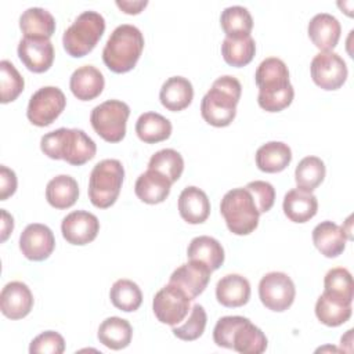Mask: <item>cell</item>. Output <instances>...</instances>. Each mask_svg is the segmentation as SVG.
<instances>
[{"label":"cell","instance_id":"obj_1","mask_svg":"<svg viewBox=\"0 0 354 354\" xmlns=\"http://www.w3.org/2000/svg\"><path fill=\"white\" fill-rule=\"evenodd\" d=\"M254 82L259 87L257 102L267 112H279L288 108L295 97L293 86L289 80L286 64L268 57L260 62L254 73Z\"/></svg>","mask_w":354,"mask_h":354},{"label":"cell","instance_id":"obj_2","mask_svg":"<svg viewBox=\"0 0 354 354\" xmlns=\"http://www.w3.org/2000/svg\"><path fill=\"white\" fill-rule=\"evenodd\" d=\"M40 149L51 159L82 166L95 156L97 145L83 130L61 127L41 137Z\"/></svg>","mask_w":354,"mask_h":354},{"label":"cell","instance_id":"obj_3","mask_svg":"<svg viewBox=\"0 0 354 354\" xmlns=\"http://www.w3.org/2000/svg\"><path fill=\"white\" fill-rule=\"evenodd\" d=\"M241 93L242 86L236 77L224 75L216 79L201 102V115L205 122L214 127L228 126L236 115Z\"/></svg>","mask_w":354,"mask_h":354},{"label":"cell","instance_id":"obj_4","mask_svg":"<svg viewBox=\"0 0 354 354\" xmlns=\"http://www.w3.org/2000/svg\"><path fill=\"white\" fill-rule=\"evenodd\" d=\"M144 50V36L141 30L130 24L119 25L108 37L102 50V61L115 73L131 71Z\"/></svg>","mask_w":354,"mask_h":354},{"label":"cell","instance_id":"obj_5","mask_svg":"<svg viewBox=\"0 0 354 354\" xmlns=\"http://www.w3.org/2000/svg\"><path fill=\"white\" fill-rule=\"evenodd\" d=\"M220 212L228 230L235 235H248L259 225L260 213L246 188H232L221 199Z\"/></svg>","mask_w":354,"mask_h":354},{"label":"cell","instance_id":"obj_6","mask_svg":"<svg viewBox=\"0 0 354 354\" xmlns=\"http://www.w3.org/2000/svg\"><path fill=\"white\" fill-rule=\"evenodd\" d=\"M105 30V19L97 11H83L64 32L65 51L75 58L87 55L94 50Z\"/></svg>","mask_w":354,"mask_h":354},{"label":"cell","instance_id":"obj_7","mask_svg":"<svg viewBox=\"0 0 354 354\" xmlns=\"http://www.w3.org/2000/svg\"><path fill=\"white\" fill-rule=\"evenodd\" d=\"M124 169L118 159H104L98 162L88 178V198L95 207H111L119 194L123 184Z\"/></svg>","mask_w":354,"mask_h":354},{"label":"cell","instance_id":"obj_8","mask_svg":"<svg viewBox=\"0 0 354 354\" xmlns=\"http://www.w3.org/2000/svg\"><path fill=\"white\" fill-rule=\"evenodd\" d=\"M130 106L119 100H108L94 106L90 123L94 131L108 142H119L126 134Z\"/></svg>","mask_w":354,"mask_h":354},{"label":"cell","instance_id":"obj_9","mask_svg":"<svg viewBox=\"0 0 354 354\" xmlns=\"http://www.w3.org/2000/svg\"><path fill=\"white\" fill-rule=\"evenodd\" d=\"M65 105L66 98L61 88L55 86H44L32 94L26 116L32 124L46 127L62 113Z\"/></svg>","mask_w":354,"mask_h":354},{"label":"cell","instance_id":"obj_10","mask_svg":"<svg viewBox=\"0 0 354 354\" xmlns=\"http://www.w3.org/2000/svg\"><path fill=\"white\" fill-rule=\"evenodd\" d=\"M152 310L159 322L174 326L191 311V299L181 288L167 283L155 295Z\"/></svg>","mask_w":354,"mask_h":354},{"label":"cell","instance_id":"obj_11","mask_svg":"<svg viewBox=\"0 0 354 354\" xmlns=\"http://www.w3.org/2000/svg\"><path fill=\"white\" fill-rule=\"evenodd\" d=\"M296 288L290 277L285 272L272 271L266 274L259 283V297L264 307L271 311H285L295 300Z\"/></svg>","mask_w":354,"mask_h":354},{"label":"cell","instance_id":"obj_12","mask_svg":"<svg viewBox=\"0 0 354 354\" xmlns=\"http://www.w3.org/2000/svg\"><path fill=\"white\" fill-rule=\"evenodd\" d=\"M314 83L324 90H337L347 79V65L343 58L333 51L318 53L310 65Z\"/></svg>","mask_w":354,"mask_h":354},{"label":"cell","instance_id":"obj_13","mask_svg":"<svg viewBox=\"0 0 354 354\" xmlns=\"http://www.w3.org/2000/svg\"><path fill=\"white\" fill-rule=\"evenodd\" d=\"M17 51L21 62L35 73L48 71L54 61V46L47 37L24 36Z\"/></svg>","mask_w":354,"mask_h":354},{"label":"cell","instance_id":"obj_14","mask_svg":"<svg viewBox=\"0 0 354 354\" xmlns=\"http://www.w3.org/2000/svg\"><path fill=\"white\" fill-rule=\"evenodd\" d=\"M100 221L95 214L86 210H75L66 214L61 223L64 239L71 245H87L97 238Z\"/></svg>","mask_w":354,"mask_h":354},{"label":"cell","instance_id":"obj_15","mask_svg":"<svg viewBox=\"0 0 354 354\" xmlns=\"http://www.w3.org/2000/svg\"><path fill=\"white\" fill-rule=\"evenodd\" d=\"M54 248V234L46 224H29L19 236V249L22 254L32 261L46 260L53 253Z\"/></svg>","mask_w":354,"mask_h":354},{"label":"cell","instance_id":"obj_16","mask_svg":"<svg viewBox=\"0 0 354 354\" xmlns=\"http://www.w3.org/2000/svg\"><path fill=\"white\" fill-rule=\"evenodd\" d=\"M212 272L213 271L206 264L196 260H189L171 272L169 283L181 288L189 296V299L194 300L206 289Z\"/></svg>","mask_w":354,"mask_h":354},{"label":"cell","instance_id":"obj_17","mask_svg":"<svg viewBox=\"0 0 354 354\" xmlns=\"http://www.w3.org/2000/svg\"><path fill=\"white\" fill-rule=\"evenodd\" d=\"M33 307V295L26 283L21 281L8 282L0 293V310L10 319L26 317Z\"/></svg>","mask_w":354,"mask_h":354},{"label":"cell","instance_id":"obj_18","mask_svg":"<svg viewBox=\"0 0 354 354\" xmlns=\"http://www.w3.org/2000/svg\"><path fill=\"white\" fill-rule=\"evenodd\" d=\"M230 348L242 354H261L267 348V337L249 318L239 315L231 335Z\"/></svg>","mask_w":354,"mask_h":354},{"label":"cell","instance_id":"obj_19","mask_svg":"<svg viewBox=\"0 0 354 354\" xmlns=\"http://www.w3.org/2000/svg\"><path fill=\"white\" fill-rule=\"evenodd\" d=\"M307 32L317 48L321 51H330L336 47L340 39L342 26L337 18L332 14L319 12L310 19Z\"/></svg>","mask_w":354,"mask_h":354},{"label":"cell","instance_id":"obj_20","mask_svg":"<svg viewBox=\"0 0 354 354\" xmlns=\"http://www.w3.org/2000/svg\"><path fill=\"white\" fill-rule=\"evenodd\" d=\"M347 239L348 236L344 228L329 220L321 221L313 230V242L315 248L321 254L329 259L343 253Z\"/></svg>","mask_w":354,"mask_h":354},{"label":"cell","instance_id":"obj_21","mask_svg":"<svg viewBox=\"0 0 354 354\" xmlns=\"http://www.w3.org/2000/svg\"><path fill=\"white\" fill-rule=\"evenodd\" d=\"M105 86L104 75L93 65H83L73 71L69 88L72 94L80 101H90L97 98Z\"/></svg>","mask_w":354,"mask_h":354},{"label":"cell","instance_id":"obj_22","mask_svg":"<svg viewBox=\"0 0 354 354\" xmlns=\"http://www.w3.org/2000/svg\"><path fill=\"white\" fill-rule=\"evenodd\" d=\"M178 212L188 224H201L210 214V202L205 191L198 187H185L178 196Z\"/></svg>","mask_w":354,"mask_h":354},{"label":"cell","instance_id":"obj_23","mask_svg":"<svg viewBox=\"0 0 354 354\" xmlns=\"http://www.w3.org/2000/svg\"><path fill=\"white\" fill-rule=\"evenodd\" d=\"M170 188L171 181L165 174L148 169L138 176L134 185V192L137 198L144 203L156 205L169 196Z\"/></svg>","mask_w":354,"mask_h":354},{"label":"cell","instance_id":"obj_24","mask_svg":"<svg viewBox=\"0 0 354 354\" xmlns=\"http://www.w3.org/2000/svg\"><path fill=\"white\" fill-rule=\"evenodd\" d=\"M282 207L290 221L306 223L317 214L318 201L313 192L293 188L285 194Z\"/></svg>","mask_w":354,"mask_h":354},{"label":"cell","instance_id":"obj_25","mask_svg":"<svg viewBox=\"0 0 354 354\" xmlns=\"http://www.w3.org/2000/svg\"><path fill=\"white\" fill-rule=\"evenodd\" d=\"M217 301L224 307H241L250 299V283L239 274H227L216 285Z\"/></svg>","mask_w":354,"mask_h":354},{"label":"cell","instance_id":"obj_26","mask_svg":"<svg viewBox=\"0 0 354 354\" xmlns=\"http://www.w3.org/2000/svg\"><path fill=\"white\" fill-rule=\"evenodd\" d=\"M194 98V87L187 77L171 76L160 87L159 100L162 105L171 111L178 112L185 109Z\"/></svg>","mask_w":354,"mask_h":354},{"label":"cell","instance_id":"obj_27","mask_svg":"<svg viewBox=\"0 0 354 354\" xmlns=\"http://www.w3.org/2000/svg\"><path fill=\"white\" fill-rule=\"evenodd\" d=\"M351 313L353 308L350 301L326 292H322L315 303V315L326 326L335 328L347 322Z\"/></svg>","mask_w":354,"mask_h":354},{"label":"cell","instance_id":"obj_28","mask_svg":"<svg viewBox=\"0 0 354 354\" xmlns=\"http://www.w3.org/2000/svg\"><path fill=\"white\" fill-rule=\"evenodd\" d=\"M188 260H196L206 264L212 271L218 270L224 263V249L221 243L209 235L195 236L187 249Z\"/></svg>","mask_w":354,"mask_h":354},{"label":"cell","instance_id":"obj_29","mask_svg":"<svg viewBox=\"0 0 354 354\" xmlns=\"http://www.w3.org/2000/svg\"><path fill=\"white\" fill-rule=\"evenodd\" d=\"M292 160V151L288 144L270 141L256 151V166L264 173H279Z\"/></svg>","mask_w":354,"mask_h":354},{"label":"cell","instance_id":"obj_30","mask_svg":"<svg viewBox=\"0 0 354 354\" xmlns=\"http://www.w3.org/2000/svg\"><path fill=\"white\" fill-rule=\"evenodd\" d=\"M79 198L77 181L68 176L59 174L51 178L46 187V199L55 209H68Z\"/></svg>","mask_w":354,"mask_h":354},{"label":"cell","instance_id":"obj_31","mask_svg":"<svg viewBox=\"0 0 354 354\" xmlns=\"http://www.w3.org/2000/svg\"><path fill=\"white\" fill-rule=\"evenodd\" d=\"M98 340L111 350H122L131 342L133 328L127 319L120 317H109L104 319L98 328Z\"/></svg>","mask_w":354,"mask_h":354},{"label":"cell","instance_id":"obj_32","mask_svg":"<svg viewBox=\"0 0 354 354\" xmlns=\"http://www.w3.org/2000/svg\"><path fill=\"white\" fill-rule=\"evenodd\" d=\"M19 28L24 36L50 39L55 32V19L47 10L30 7L19 17Z\"/></svg>","mask_w":354,"mask_h":354},{"label":"cell","instance_id":"obj_33","mask_svg":"<svg viewBox=\"0 0 354 354\" xmlns=\"http://www.w3.org/2000/svg\"><path fill=\"white\" fill-rule=\"evenodd\" d=\"M136 133L147 144L160 142L170 137L171 123L160 113L144 112L136 122Z\"/></svg>","mask_w":354,"mask_h":354},{"label":"cell","instance_id":"obj_34","mask_svg":"<svg viewBox=\"0 0 354 354\" xmlns=\"http://www.w3.org/2000/svg\"><path fill=\"white\" fill-rule=\"evenodd\" d=\"M256 53V43L254 39L248 36L241 37H227L223 40L221 44V55L224 61L235 68H241L248 65Z\"/></svg>","mask_w":354,"mask_h":354},{"label":"cell","instance_id":"obj_35","mask_svg":"<svg viewBox=\"0 0 354 354\" xmlns=\"http://www.w3.org/2000/svg\"><path fill=\"white\" fill-rule=\"evenodd\" d=\"M220 25L227 37L248 36L253 28V18L242 6L227 7L220 17Z\"/></svg>","mask_w":354,"mask_h":354},{"label":"cell","instance_id":"obj_36","mask_svg":"<svg viewBox=\"0 0 354 354\" xmlns=\"http://www.w3.org/2000/svg\"><path fill=\"white\" fill-rule=\"evenodd\" d=\"M325 163L318 156L303 158L295 170L297 188L313 192L325 178Z\"/></svg>","mask_w":354,"mask_h":354},{"label":"cell","instance_id":"obj_37","mask_svg":"<svg viewBox=\"0 0 354 354\" xmlns=\"http://www.w3.org/2000/svg\"><path fill=\"white\" fill-rule=\"evenodd\" d=\"M112 304L126 313L138 310L142 301V292L140 286L130 279H118L109 292Z\"/></svg>","mask_w":354,"mask_h":354},{"label":"cell","instance_id":"obj_38","mask_svg":"<svg viewBox=\"0 0 354 354\" xmlns=\"http://www.w3.org/2000/svg\"><path fill=\"white\" fill-rule=\"evenodd\" d=\"M148 169L156 170L162 174H165L171 184L176 183L184 170V159L180 152L171 148H165L158 152H155L149 162H148Z\"/></svg>","mask_w":354,"mask_h":354},{"label":"cell","instance_id":"obj_39","mask_svg":"<svg viewBox=\"0 0 354 354\" xmlns=\"http://www.w3.org/2000/svg\"><path fill=\"white\" fill-rule=\"evenodd\" d=\"M324 292L353 303L354 285L350 271L343 267L330 268L324 278Z\"/></svg>","mask_w":354,"mask_h":354},{"label":"cell","instance_id":"obj_40","mask_svg":"<svg viewBox=\"0 0 354 354\" xmlns=\"http://www.w3.org/2000/svg\"><path fill=\"white\" fill-rule=\"evenodd\" d=\"M25 82L17 68L7 59L0 62V101L1 104L11 102L24 91Z\"/></svg>","mask_w":354,"mask_h":354},{"label":"cell","instance_id":"obj_41","mask_svg":"<svg viewBox=\"0 0 354 354\" xmlns=\"http://www.w3.org/2000/svg\"><path fill=\"white\" fill-rule=\"evenodd\" d=\"M206 322H207V315L205 308L201 304H194L191 307V313L185 319V322L177 326L174 325L171 332L176 337L181 340L192 342L202 336L206 328Z\"/></svg>","mask_w":354,"mask_h":354},{"label":"cell","instance_id":"obj_42","mask_svg":"<svg viewBox=\"0 0 354 354\" xmlns=\"http://www.w3.org/2000/svg\"><path fill=\"white\" fill-rule=\"evenodd\" d=\"M65 350L64 337L54 330H46L36 336L29 346L30 354H61Z\"/></svg>","mask_w":354,"mask_h":354},{"label":"cell","instance_id":"obj_43","mask_svg":"<svg viewBox=\"0 0 354 354\" xmlns=\"http://www.w3.org/2000/svg\"><path fill=\"white\" fill-rule=\"evenodd\" d=\"M245 188L252 194L260 214L268 212L272 207L275 202V189L268 181H261V180L250 181L246 184Z\"/></svg>","mask_w":354,"mask_h":354},{"label":"cell","instance_id":"obj_44","mask_svg":"<svg viewBox=\"0 0 354 354\" xmlns=\"http://www.w3.org/2000/svg\"><path fill=\"white\" fill-rule=\"evenodd\" d=\"M17 176L7 166H0V201H6L17 191Z\"/></svg>","mask_w":354,"mask_h":354},{"label":"cell","instance_id":"obj_45","mask_svg":"<svg viewBox=\"0 0 354 354\" xmlns=\"http://www.w3.org/2000/svg\"><path fill=\"white\" fill-rule=\"evenodd\" d=\"M116 6L126 14H140L142 11V8H145L148 6L147 0H136V1H130V0H116Z\"/></svg>","mask_w":354,"mask_h":354},{"label":"cell","instance_id":"obj_46","mask_svg":"<svg viewBox=\"0 0 354 354\" xmlns=\"http://www.w3.org/2000/svg\"><path fill=\"white\" fill-rule=\"evenodd\" d=\"M14 230V218L11 214L1 209V242H4Z\"/></svg>","mask_w":354,"mask_h":354}]
</instances>
